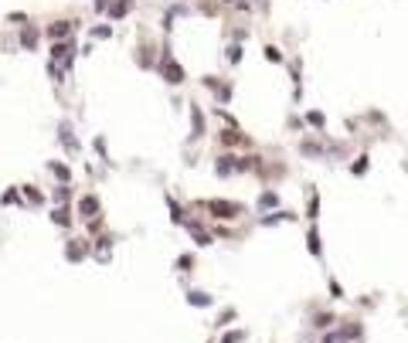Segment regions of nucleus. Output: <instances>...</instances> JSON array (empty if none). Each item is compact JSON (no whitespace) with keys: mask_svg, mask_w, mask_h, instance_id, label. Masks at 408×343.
Returning <instances> with one entry per match:
<instances>
[{"mask_svg":"<svg viewBox=\"0 0 408 343\" xmlns=\"http://www.w3.org/2000/svg\"><path fill=\"white\" fill-rule=\"evenodd\" d=\"M208 208H211L218 218H235V214H238V204H228V201H211Z\"/></svg>","mask_w":408,"mask_h":343,"instance_id":"1","label":"nucleus"},{"mask_svg":"<svg viewBox=\"0 0 408 343\" xmlns=\"http://www.w3.org/2000/svg\"><path fill=\"white\" fill-rule=\"evenodd\" d=\"M187 303H194V306H211V296H204V292H187Z\"/></svg>","mask_w":408,"mask_h":343,"instance_id":"2","label":"nucleus"},{"mask_svg":"<svg viewBox=\"0 0 408 343\" xmlns=\"http://www.w3.org/2000/svg\"><path fill=\"white\" fill-rule=\"evenodd\" d=\"M82 211H85V214H96L99 201H96V197H82Z\"/></svg>","mask_w":408,"mask_h":343,"instance_id":"3","label":"nucleus"},{"mask_svg":"<svg viewBox=\"0 0 408 343\" xmlns=\"http://www.w3.org/2000/svg\"><path fill=\"white\" fill-rule=\"evenodd\" d=\"M51 218H55V221H58V225H68V211H55V214H51Z\"/></svg>","mask_w":408,"mask_h":343,"instance_id":"4","label":"nucleus"},{"mask_svg":"<svg viewBox=\"0 0 408 343\" xmlns=\"http://www.w3.org/2000/svg\"><path fill=\"white\" fill-rule=\"evenodd\" d=\"M310 251H313V255H320V241H316V231L310 234Z\"/></svg>","mask_w":408,"mask_h":343,"instance_id":"5","label":"nucleus"},{"mask_svg":"<svg viewBox=\"0 0 408 343\" xmlns=\"http://www.w3.org/2000/svg\"><path fill=\"white\" fill-rule=\"evenodd\" d=\"M242 340V333H228V337H225V343H238Z\"/></svg>","mask_w":408,"mask_h":343,"instance_id":"6","label":"nucleus"}]
</instances>
